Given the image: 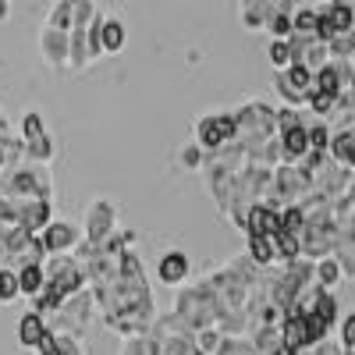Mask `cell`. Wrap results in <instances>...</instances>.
I'll list each match as a JSON object with an SVG mask.
<instances>
[{"instance_id":"obj_7","label":"cell","mask_w":355,"mask_h":355,"mask_svg":"<svg viewBox=\"0 0 355 355\" xmlns=\"http://www.w3.org/2000/svg\"><path fill=\"white\" fill-rule=\"evenodd\" d=\"M40 53L50 68H68V53H71V33L57 25H43L40 33Z\"/></svg>"},{"instance_id":"obj_16","label":"cell","mask_w":355,"mask_h":355,"mask_svg":"<svg viewBox=\"0 0 355 355\" xmlns=\"http://www.w3.org/2000/svg\"><path fill=\"white\" fill-rule=\"evenodd\" d=\"M18 284H21V295L36 299V295L46 288V266H43V263H25V266H18Z\"/></svg>"},{"instance_id":"obj_23","label":"cell","mask_w":355,"mask_h":355,"mask_svg":"<svg viewBox=\"0 0 355 355\" xmlns=\"http://www.w3.org/2000/svg\"><path fill=\"white\" fill-rule=\"evenodd\" d=\"M266 53H270V64H274L277 71H284V68L291 64V43H288V40H274Z\"/></svg>"},{"instance_id":"obj_1","label":"cell","mask_w":355,"mask_h":355,"mask_svg":"<svg viewBox=\"0 0 355 355\" xmlns=\"http://www.w3.org/2000/svg\"><path fill=\"white\" fill-rule=\"evenodd\" d=\"M274 89L288 107H302L309 100V93L316 89V71L306 64H288L284 71L274 75Z\"/></svg>"},{"instance_id":"obj_10","label":"cell","mask_w":355,"mask_h":355,"mask_svg":"<svg viewBox=\"0 0 355 355\" xmlns=\"http://www.w3.org/2000/svg\"><path fill=\"white\" fill-rule=\"evenodd\" d=\"M46 334H50V323H46L43 313L33 309V313H25L18 320V341H21V348H40Z\"/></svg>"},{"instance_id":"obj_22","label":"cell","mask_w":355,"mask_h":355,"mask_svg":"<svg viewBox=\"0 0 355 355\" xmlns=\"http://www.w3.org/2000/svg\"><path fill=\"white\" fill-rule=\"evenodd\" d=\"M309 150H316V153H327L331 150V128L323 125V121L309 125Z\"/></svg>"},{"instance_id":"obj_5","label":"cell","mask_w":355,"mask_h":355,"mask_svg":"<svg viewBox=\"0 0 355 355\" xmlns=\"http://www.w3.org/2000/svg\"><path fill=\"white\" fill-rule=\"evenodd\" d=\"M355 28V8L352 4H341V0H331L327 8L320 11V40L323 43H331L334 36H341V33H352Z\"/></svg>"},{"instance_id":"obj_21","label":"cell","mask_w":355,"mask_h":355,"mask_svg":"<svg viewBox=\"0 0 355 355\" xmlns=\"http://www.w3.org/2000/svg\"><path fill=\"white\" fill-rule=\"evenodd\" d=\"M18 295H21L18 270H11V266H0V306H11Z\"/></svg>"},{"instance_id":"obj_2","label":"cell","mask_w":355,"mask_h":355,"mask_svg":"<svg viewBox=\"0 0 355 355\" xmlns=\"http://www.w3.org/2000/svg\"><path fill=\"white\" fill-rule=\"evenodd\" d=\"M196 139L202 150H227V146L239 142V121H234V114H206L199 128H196Z\"/></svg>"},{"instance_id":"obj_14","label":"cell","mask_w":355,"mask_h":355,"mask_svg":"<svg viewBox=\"0 0 355 355\" xmlns=\"http://www.w3.org/2000/svg\"><path fill=\"white\" fill-rule=\"evenodd\" d=\"M125 40H128V33H125L121 21L117 18H100V50L103 53H121Z\"/></svg>"},{"instance_id":"obj_8","label":"cell","mask_w":355,"mask_h":355,"mask_svg":"<svg viewBox=\"0 0 355 355\" xmlns=\"http://www.w3.org/2000/svg\"><path fill=\"white\" fill-rule=\"evenodd\" d=\"M40 245H43L46 256H61L71 245H78V231L71 224H64V220H50L43 227V234H40Z\"/></svg>"},{"instance_id":"obj_12","label":"cell","mask_w":355,"mask_h":355,"mask_svg":"<svg viewBox=\"0 0 355 355\" xmlns=\"http://www.w3.org/2000/svg\"><path fill=\"white\" fill-rule=\"evenodd\" d=\"M277 139H281V146H284V157H288V164L302 160V157L309 153V128H306V125L284 128V132H277Z\"/></svg>"},{"instance_id":"obj_29","label":"cell","mask_w":355,"mask_h":355,"mask_svg":"<svg viewBox=\"0 0 355 355\" xmlns=\"http://www.w3.org/2000/svg\"><path fill=\"white\" fill-rule=\"evenodd\" d=\"M341 4H352V8H355V0H341Z\"/></svg>"},{"instance_id":"obj_28","label":"cell","mask_w":355,"mask_h":355,"mask_svg":"<svg viewBox=\"0 0 355 355\" xmlns=\"http://www.w3.org/2000/svg\"><path fill=\"white\" fill-rule=\"evenodd\" d=\"M345 355H355V348H345Z\"/></svg>"},{"instance_id":"obj_9","label":"cell","mask_w":355,"mask_h":355,"mask_svg":"<svg viewBox=\"0 0 355 355\" xmlns=\"http://www.w3.org/2000/svg\"><path fill=\"white\" fill-rule=\"evenodd\" d=\"M245 217H249L242 224L245 234H277L281 231V210H277V206H270V202H252Z\"/></svg>"},{"instance_id":"obj_4","label":"cell","mask_w":355,"mask_h":355,"mask_svg":"<svg viewBox=\"0 0 355 355\" xmlns=\"http://www.w3.org/2000/svg\"><path fill=\"white\" fill-rule=\"evenodd\" d=\"M114 224H117V206L110 199H96L93 206H89V214H85V242L103 245L110 239Z\"/></svg>"},{"instance_id":"obj_24","label":"cell","mask_w":355,"mask_h":355,"mask_svg":"<svg viewBox=\"0 0 355 355\" xmlns=\"http://www.w3.org/2000/svg\"><path fill=\"white\" fill-rule=\"evenodd\" d=\"M202 146H185V150H182V167H192V171H199L202 167Z\"/></svg>"},{"instance_id":"obj_20","label":"cell","mask_w":355,"mask_h":355,"mask_svg":"<svg viewBox=\"0 0 355 355\" xmlns=\"http://www.w3.org/2000/svg\"><path fill=\"white\" fill-rule=\"evenodd\" d=\"M266 33H270L274 40H288L295 28H291V11H281V8H270V15H266Z\"/></svg>"},{"instance_id":"obj_6","label":"cell","mask_w":355,"mask_h":355,"mask_svg":"<svg viewBox=\"0 0 355 355\" xmlns=\"http://www.w3.org/2000/svg\"><path fill=\"white\" fill-rule=\"evenodd\" d=\"M21 146H25V153L33 160H40V164H46L53 157V142H50V135L43 128L40 114H25V121H21Z\"/></svg>"},{"instance_id":"obj_3","label":"cell","mask_w":355,"mask_h":355,"mask_svg":"<svg viewBox=\"0 0 355 355\" xmlns=\"http://www.w3.org/2000/svg\"><path fill=\"white\" fill-rule=\"evenodd\" d=\"M85 284V266L71 256H53L50 266H46V288H53L57 295H64V299H71V295H78V288Z\"/></svg>"},{"instance_id":"obj_15","label":"cell","mask_w":355,"mask_h":355,"mask_svg":"<svg viewBox=\"0 0 355 355\" xmlns=\"http://www.w3.org/2000/svg\"><path fill=\"white\" fill-rule=\"evenodd\" d=\"M249 259L256 266H270L277 263V242H274V234H249Z\"/></svg>"},{"instance_id":"obj_13","label":"cell","mask_w":355,"mask_h":355,"mask_svg":"<svg viewBox=\"0 0 355 355\" xmlns=\"http://www.w3.org/2000/svg\"><path fill=\"white\" fill-rule=\"evenodd\" d=\"M327 153L334 157V164H341V167H355V128H341V132H334Z\"/></svg>"},{"instance_id":"obj_17","label":"cell","mask_w":355,"mask_h":355,"mask_svg":"<svg viewBox=\"0 0 355 355\" xmlns=\"http://www.w3.org/2000/svg\"><path fill=\"white\" fill-rule=\"evenodd\" d=\"M291 28H295V36H316L320 33V11L316 8H295L291 11Z\"/></svg>"},{"instance_id":"obj_27","label":"cell","mask_w":355,"mask_h":355,"mask_svg":"<svg viewBox=\"0 0 355 355\" xmlns=\"http://www.w3.org/2000/svg\"><path fill=\"white\" fill-rule=\"evenodd\" d=\"M306 0H274V8H281V11H295V8H302Z\"/></svg>"},{"instance_id":"obj_18","label":"cell","mask_w":355,"mask_h":355,"mask_svg":"<svg viewBox=\"0 0 355 355\" xmlns=\"http://www.w3.org/2000/svg\"><path fill=\"white\" fill-rule=\"evenodd\" d=\"M270 8H274V0H242V25L245 28H263Z\"/></svg>"},{"instance_id":"obj_25","label":"cell","mask_w":355,"mask_h":355,"mask_svg":"<svg viewBox=\"0 0 355 355\" xmlns=\"http://www.w3.org/2000/svg\"><path fill=\"white\" fill-rule=\"evenodd\" d=\"M341 345L345 348H355V313L345 320V327H341Z\"/></svg>"},{"instance_id":"obj_19","label":"cell","mask_w":355,"mask_h":355,"mask_svg":"<svg viewBox=\"0 0 355 355\" xmlns=\"http://www.w3.org/2000/svg\"><path fill=\"white\" fill-rule=\"evenodd\" d=\"M341 274H345V270H341L338 256H323V259L316 263V270H313L316 284H320V288H327V291H331V288H334V284L341 281Z\"/></svg>"},{"instance_id":"obj_26","label":"cell","mask_w":355,"mask_h":355,"mask_svg":"<svg viewBox=\"0 0 355 355\" xmlns=\"http://www.w3.org/2000/svg\"><path fill=\"white\" fill-rule=\"evenodd\" d=\"M306 355H341V352H338V348H323V341H320V345L306 348Z\"/></svg>"},{"instance_id":"obj_11","label":"cell","mask_w":355,"mask_h":355,"mask_svg":"<svg viewBox=\"0 0 355 355\" xmlns=\"http://www.w3.org/2000/svg\"><path fill=\"white\" fill-rule=\"evenodd\" d=\"M160 281L164 284H182L189 274H192V263H189V256L182 252V249H171V252H164L160 256Z\"/></svg>"}]
</instances>
